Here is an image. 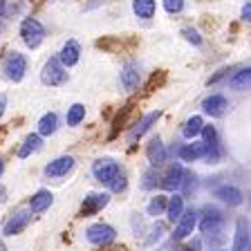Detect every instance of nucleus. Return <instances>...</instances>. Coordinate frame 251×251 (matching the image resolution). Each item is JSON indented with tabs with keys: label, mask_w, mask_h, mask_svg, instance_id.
Masks as SVG:
<instances>
[{
	"label": "nucleus",
	"mask_w": 251,
	"mask_h": 251,
	"mask_svg": "<svg viewBox=\"0 0 251 251\" xmlns=\"http://www.w3.org/2000/svg\"><path fill=\"white\" fill-rule=\"evenodd\" d=\"M21 38L29 50H36L43 41H45V27L36 21V18H25L21 23Z\"/></svg>",
	"instance_id": "nucleus-1"
},
{
	"label": "nucleus",
	"mask_w": 251,
	"mask_h": 251,
	"mask_svg": "<svg viewBox=\"0 0 251 251\" xmlns=\"http://www.w3.org/2000/svg\"><path fill=\"white\" fill-rule=\"evenodd\" d=\"M85 238H88L90 245L108 247V245H112V242H115L117 231H115V226L105 225V222H97V225L88 226V231H85Z\"/></svg>",
	"instance_id": "nucleus-2"
},
{
	"label": "nucleus",
	"mask_w": 251,
	"mask_h": 251,
	"mask_svg": "<svg viewBox=\"0 0 251 251\" xmlns=\"http://www.w3.org/2000/svg\"><path fill=\"white\" fill-rule=\"evenodd\" d=\"M41 81L45 85H63L65 81H68V70L61 65V61H58L56 56H52L50 61L43 65V72H41Z\"/></svg>",
	"instance_id": "nucleus-3"
},
{
	"label": "nucleus",
	"mask_w": 251,
	"mask_h": 251,
	"mask_svg": "<svg viewBox=\"0 0 251 251\" xmlns=\"http://www.w3.org/2000/svg\"><path fill=\"white\" fill-rule=\"evenodd\" d=\"M27 72V58L21 52H9V56L5 58V76L14 83H21L23 76Z\"/></svg>",
	"instance_id": "nucleus-4"
},
{
	"label": "nucleus",
	"mask_w": 251,
	"mask_h": 251,
	"mask_svg": "<svg viewBox=\"0 0 251 251\" xmlns=\"http://www.w3.org/2000/svg\"><path fill=\"white\" fill-rule=\"evenodd\" d=\"M119 173H121L119 164H117L115 159H110V157L97 159V162H94V166H92L94 179H97V182H101V184H110L112 179L117 177V175H119Z\"/></svg>",
	"instance_id": "nucleus-5"
},
{
	"label": "nucleus",
	"mask_w": 251,
	"mask_h": 251,
	"mask_svg": "<svg viewBox=\"0 0 251 251\" xmlns=\"http://www.w3.org/2000/svg\"><path fill=\"white\" fill-rule=\"evenodd\" d=\"M119 83H121V88H124L126 92H135V90L139 88V83H141V68H139V63H135V61L126 63L124 68H121Z\"/></svg>",
	"instance_id": "nucleus-6"
},
{
	"label": "nucleus",
	"mask_w": 251,
	"mask_h": 251,
	"mask_svg": "<svg viewBox=\"0 0 251 251\" xmlns=\"http://www.w3.org/2000/svg\"><path fill=\"white\" fill-rule=\"evenodd\" d=\"M198 211L195 209H188L184 211L182 215H179L177 220V226H175V233H173V240H184V238H188V235L195 231V226H198Z\"/></svg>",
	"instance_id": "nucleus-7"
},
{
	"label": "nucleus",
	"mask_w": 251,
	"mask_h": 251,
	"mask_svg": "<svg viewBox=\"0 0 251 251\" xmlns=\"http://www.w3.org/2000/svg\"><path fill=\"white\" fill-rule=\"evenodd\" d=\"M29 222H31V211H16V213L5 222V226H2V233H5L7 238H11V235H18V233H23V231L29 226Z\"/></svg>",
	"instance_id": "nucleus-8"
},
{
	"label": "nucleus",
	"mask_w": 251,
	"mask_h": 251,
	"mask_svg": "<svg viewBox=\"0 0 251 251\" xmlns=\"http://www.w3.org/2000/svg\"><path fill=\"white\" fill-rule=\"evenodd\" d=\"M72 168H74V157L61 155V157L52 159V162L45 166V175L50 179H58V177H65V175H68Z\"/></svg>",
	"instance_id": "nucleus-9"
},
{
	"label": "nucleus",
	"mask_w": 251,
	"mask_h": 251,
	"mask_svg": "<svg viewBox=\"0 0 251 251\" xmlns=\"http://www.w3.org/2000/svg\"><path fill=\"white\" fill-rule=\"evenodd\" d=\"M146 157H148V162H151V166H152V168H159L164 162H166L168 151H166V146L162 144V137H159V135L152 137V139L148 141V146H146Z\"/></svg>",
	"instance_id": "nucleus-10"
},
{
	"label": "nucleus",
	"mask_w": 251,
	"mask_h": 251,
	"mask_svg": "<svg viewBox=\"0 0 251 251\" xmlns=\"http://www.w3.org/2000/svg\"><path fill=\"white\" fill-rule=\"evenodd\" d=\"M159 117H162V112H159V110H152V112L144 115V117H141V119L130 128V132H128V141H137V139H141V137H144L148 130H151L152 124H155V121L159 119Z\"/></svg>",
	"instance_id": "nucleus-11"
},
{
	"label": "nucleus",
	"mask_w": 251,
	"mask_h": 251,
	"mask_svg": "<svg viewBox=\"0 0 251 251\" xmlns=\"http://www.w3.org/2000/svg\"><path fill=\"white\" fill-rule=\"evenodd\" d=\"M110 202V195L108 193H90L88 198L83 200V204H81V215H94V213H99L103 206H108Z\"/></svg>",
	"instance_id": "nucleus-12"
},
{
	"label": "nucleus",
	"mask_w": 251,
	"mask_h": 251,
	"mask_svg": "<svg viewBox=\"0 0 251 251\" xmlns=\"http://www.w3.org/2000/svg\"><path fill=\"white\" fill-rule=\"evenodd\" d=\"M182 175H184V166L179 162H173L171 166H168V171L159 177V184H162V188H166V191H175V188H179Z\"/></svg>",
	"instance_id": "nucleus-13"
},
{
	"label": "nucleus",
	"mask_w": 251,
	"mask_h": 251,
	"mask_svg": "<svg viewBox=\"0 0 251 251\" xmlns=\"http://www.w3.org/2000/svg\"><path fill=\"white\" fill-rule=\"evenodd\" d=\"M58 61H61V65L65 70L68 68H74L78 63V58H81V47H78L76 41H68L65 45L61 47V52H58Z\"/></svg>",
	"instance_id": "nucleus-14"
},
{
	"label": "nucleus",
	"mask_w": 251,
	"mask_h": 251,
	"mask_svg": "<svg viewBox=\"0 0 251 251\" xmlns=\"http://www.w3.org/2000/svg\"><path fill=\"white\" fill-rule=\"evenodd\" d=\"M226 108H229V101L222 94H211V97H206L202 101V110L209 117H222L226 112Z\"/></svg>",
	"instance_id": "nucleus-15"
},
{
	"label": "nucleus",
	"mask_w": 251,
	"mask_h": 251,
	"mask_svg": "<svg viewBox=\"0 0 251 251\" xmlns=\"http://www.w3.org/2000/svg\"><path fill=\"white\" fill-rule=\"evenodd\" d=\"M204 152H206V146H204L202 141H193V144H184L182 148L177 151V157H179V162H198V159H202Z\"/></svg>",
	"instance_id": "nucleus-16"
},
{
	"label": "nucleus",
	"mask_w": 251,
	"mask_h": 251,
	"mask_svg": "<svg viewBox=\"0 0 251 251\" xmlns=\"http://www.w3.org/2000/svg\"><path fill=\"white\" fill-rule=\"evenodd\" d=\"M215 198L222 200V202L229 204V206H240V204L245 202V195H242L240 188L229 186V184H225V186L215 188Z\"/></svg>",
	"instance_id": "nucleus-17"
},
{
	"label": "nucleus",
	"mask_w": 251,
	"mask_h": 251,
	"mask_svg": "<svg viewBox=\"0 0 251 251\" xmlns=\"http://www.w3.org/2000/svg\"><path fill=\"white\" fill-rule=\"evenodd\" d=\"M52 204H54V195L43 188V191H38V193H34L29 198V211L31 213H43V211H47Z\"/></svg>",
	"instance_id": "nucleus-18"
},
{
	"label": "nucleus",
	"mask_w": 251,
	"mask_h": 251,
	"mask_svg": "<svg viewBox=\"0 0 251 251\" xmlns=\"http://www.w3.org/2000/svg\"><path fill=\"white\" fill-rule=\"evenodd\" d=\"M233 251H249V222L247 220H238Z\"/></svg>",
	"instance_id": "nucleus-19"
},
{
	"label": "nucleus",
	"mask_w": 251,
	"mask_h": 251,
	"mask_svg": "<svg viewBox=\"0 0 251 251\" xmlns=\"http://www.w3.org/2000/svg\"><path fill=\"white\" fill-rule=\"evenodd\" d=\"M155 9H157V2L155 0H132V11H135L137 18H152L155 16Z\"/></svg>",
	"instance_id": "nucleus-20"
},
{
	"label": "nucleus",
	"mask_w": 251,
	"mask_h": 251,
	"mask_svg": "<svg viewBox=\"0 0 251 251\" xmlns=\"http://www.w3.org/2000/svg\"><path fill=\"white\" fill-rule=\"evenodd\" d=\"M184 213V198L179 193L171 195L166 204V215H168V222H177L179 215Z\"/></svg>",
	"instance_id": "nucleus-21"
},
{
	"label": "nucleus",
	"mask_w": 251,
	"mask_h": 251,
	"mask_svg": "<svg viewBox=\"0 0 251 251\" xmlns=\"http://www.w3.org/2000/svg\"><path fill=\"white\" fill-rule=\"evenodd\" d=\"M58 128V117L54 115V112H47V115L41 117V121H38V135L41 137H50L54 135Z\"/></svg>",
	"instance_id": "nucleus-22"
},
{
	"label": "nucleus",
	"mask_w": 251,
	"mask_h": 251,
	"mask_svg": "<svg viewBox=\"0 0 251 251\" xmlns=\"http://www.w3.org/2000/svg\"><path fill=\"white\" fill-rule=\"evenodd\" d=\"M41 146H43V137L38 135V132H36V135H27L25 137V144L18 148V157H21V159H25V157H29L31 152L38 151Z\"/></svg>",
	"instance_id": "nucleus-23"
},
{
	"label": "nucleus",
	"mask_w": 251,
	"mask_h": 251,
	"mask_svg": "<svg viewBox=\"0 0 251 251\" xmlns=\"http://www.w3.org/2000/svg\"><path fill=\"white\" fill-rule=\"evenodd\" d=\"M249 81H251V70L249 68H242L240 72H235L233 76L229 78V85L233 90H238V92H242V90L249 88Z\"/></svg>",
	"instance_id": "nucleus-24"
},
{
	"label": "nucleus",
	"mask_w": 251,
	"mask_h": 251,
	"mask_svg": "<svg viewBox=\"0 0 251 251\" xmlns=\"http://www.w3.org/2000/svg\"><path fill=\"white\" fill-rule=\"evenodd\" d=\"M202 126H204V119L200 115H193L191 119L184 124L182 128V135L186 137V139H195V137L200 135V130H202Z\"/></svg>",
	"instance_id": "nucleus-25"
},
{
	"label": "nucleus",
	"mask_w": 251,
	"mask_h": 251,
	"mask_svg": "<svg viewBox=\"0 0 251 251\" xmlns=\"http://www.w3.org/2000/svg\"><path fill=\"white\" fill-rule=\"evenodd\" d=\"M85 119V105L83 103H74L68 108V115H65V121L68 126H78Z\"/></svg>",
	"instance_id": "nucleus-26"
},
{
	"label": "nucleus",
	"mask_w": 251,
	"mask_h": 251,
	"mask_svg": "<svg viewBox=\"0 0 251 251\" xmlns=\"http://www.w3.org/2000/svg\"><path fill=\"white\" fill-rule=\"evenodd\" d=\"M166 204H168V198L166 195H155V198L148 202V215H152V218H157V215H162L164 211H166Z\"/></svg>",
	"instance_id": "nucleus-27"
},
{
	"label": "nucleus",
	"mask_w": 251,
	"mask_h": 251,
	"mask_svg": "<svg viewBox=\"0 0 251 251\" xmlns=\"http://www.w3.org/2000/svg\"><path fill=\"white\" fill-rule=\"evenodd\" d=\"M195 186H198V177H195V173H186L184 171L182 175V182H179V188H182V198H186V195H191L195 191Z\"/></svg>",
	"instance_id": "nucleus-28"
},
{
	"label": "nucleus",
	"mask_w": 251,
	"mask_h": 251,
	"mask_svg": "<svg viewBox=\"0 0 251 251\" xmlns=\"http://www.w3.org/2000/svg\"><path fill=\"white\" fill-rule=\"evenodd\" d=\"M200 135H202V144L206 148H213V146H220V139H218V130H215L213 126H202V130H200Z\"/></svg>",
	"instance_id": "nucleus-29"
},
{
	"label": "nucleus",
	"mask_w": 251,
	"mask_h": 251,
	"mask_svg": "<svg viewBox=\"0 0 251 251\" xmlns=\"http://www.w3.org/2000/svg\"><path fill=\"white\" fill-rule=\"evenodd\" d=\"M182 36L186 38L188 43H193L195 47L202 45V36H200V31L195 29V27H184V29H182Z\"/></svg>",
	"instance_id": "nucleus-30"
},
{
	"label": "nucleus",
	"mask_w": 251,
	"mask_h": 251,
	"mask_svg": "<svg viewBox=\"0 0 251 251\" xmlns=\"http://www.w3.org/2000/svg\"><path fill=\"white\" fill-rule=\"evenodd\" d=\"M157 182H159V173H157L155 168H151L148 173H144V182H141V186L144 188H155Z\"/></svg>",
	"instance_id": "nucleus-31"
},
{
	"label": "nucleus",
	"mask_w": 251,
	"mask_h": 251,
	"mask_svg": "<svg viewBox=\"0 0 251 251\" xmlns=\"http://www.w3.org/2000/svg\"><path fill=\"white\" fill-rule=\"evenodd\" d=\"M162 2L168 14H179L184 9V0H162Z\"/></svg>",
	"instance_id": "nucleus-32"
},
{
	"label": "nucleus",
	"mask_w": 251,
	"mask_h": 251,
	"mask_svg": "<svg viewBox=\"0 0 251 251\" xmlns=\"http://www.w3.org/2000/svg\"><path fill=\"white\" fill-rule=\"evenodd\" d=\"M126 186H128V179H126V175H117L112 182H110V188L115 191V193H121V191H126Z\"/></svg>",
	"instance_id": "nucleus-33"
},
{
	"label": "nucleus",
	"mask_w": 251,
	"mask_h": 251,
	"mask_svg": "<svg viewBox=\"0 0 251 251\" xmlns=\"http://www.w3.org/2000/svg\"><path fill=\"white\" fill-rule=\"evenodd\" d=\"M162 235H164V226H162V225H157L155 229H152V235H151V238H148V245H155V242L159 240Z\"/></svg>",
	"instance_id": "nucleus-34"
},
{
	"label": "nucleus",
	"mask_w": 251,
	"mask_h": 251,
	"mask_svg": "<svg viewBox=\"0 0 251 251\" xmlns=\"http://www.w3.org/2000/svg\"><path fill=\"white\" fill-rule=\"evenodd\" d=\"M225 76H226V70H220V72L215 74V76H211V81H209V83H218L220 78H225Z\"/></svg>",
	"instance_id": "nucleus-35"
},
{
	"label": "nucleus",
	"mask_w": 251,
	"mask_h": 251,
	"mask_svg": "<svg viewBox=\"0 0 251 251\" xmlns=\"http://www.w3.org/2000/svg\"><path fill=\"white\" fill-rule=\"evenodd\" d=\"M249 16H251V5L247 2V5L242 7V21H249Z\"/></svg>",
	"instance_id": "nucleus-36"
},
{
	"label": "nucleus",
	"mask_w": 251,
	"mask_h": 251,
	"mask_svg": "<svg viewBox=\"0 0 251 251\" xmlns=\"http://www.w3.org/2000/svg\"><path fill=\"white\" fill-rule=\"evenodd\" d=\"M2 173H5V162H2V157H0V177H2Z\"/></svg>",
	"instance_id": "nucleus-37"
},
{
	"label": "nucleus",
	"mask_w": 251,
	"mask_h": 251,
	"mask_svg": "<svg viewBox=\"0 0 251 251\" xmlns=\"http://www.w3.org/2000/svg\"><path fill=\"white\" fill-rule=\"evenodd\" d=\"M0 16H5V0H0Z\"/></svg>",
	"instance_id": "nucleus-38"
},
{
	"label": "nucleus",
	"mask_w": 251,
	"mask_h": 251,
	"mask_svg": "<svg viewBox=\"0 0 251 251\" xmlns=\"http://www.w3.org/2000/svg\"><path fill=\"white\" fill-rule=\"evenodd\" d=\"M2 108H5V97H0V115H2Z\"/></svg>",
	"instance_id": "nucleus-39"
},
{
	"label": "nucleus",
	"mask_w": 251,
	"mask_h": 251,
	"mask_svg": "<svg viewBox=\"0 0 251 251\" xmlns=\"http://www.w3.org/2000/svg\"><path fill=\"white\" fill-rule=\"evenodd\" d=\"M110 247V245H108ZM105 251H124V249H119V247H110V249H105Z\"/></svg>",
	"instance_id": "nucleus-40"
},
{
	"label": "nucleus",
	"mask_w": 251,
	"mask_h": 251,
	"mask_svg": "<svg viewBox=\"0 0 251 251\" xmlns=\"http://www.w3.org/2000/svg\"><path fill=\"white\" fill-rule=\"evenodd\" d=\"M2 31H5V23L0 21V34H2Z\"/></svg>",
	"instance_id": "nucleus-41"
},
{
	"label": "nucleus",
	"mask_w": 251,
	"mask_h": 251,
	"mask_svg": "<svg viewBox=\"0 0 251 251\" xmlns=\"http://www.w3.org/2000/svg\"><path fill=\"white\" fill-rule=\"evenodd\" d=\"M182 251H195V249H193V247H184Z\"/></svg>",
	"instance_id": "nucleus-42"
},
{
	"label": "nucleus",
	"mask_w": 251,
	"mask_h": 251,
	"mask_svg": "<svg viewBox=\"0 0 251 251\" xmlns=\"http://www.w3.org/2000/svg\"><path fill=\"white\" fill-rule=\"evenodd\" d=\"M0 251H5V245H2V242H0Z\"/></svg>",
	"instance_id": "nucleus-43"
}]
</instances>
